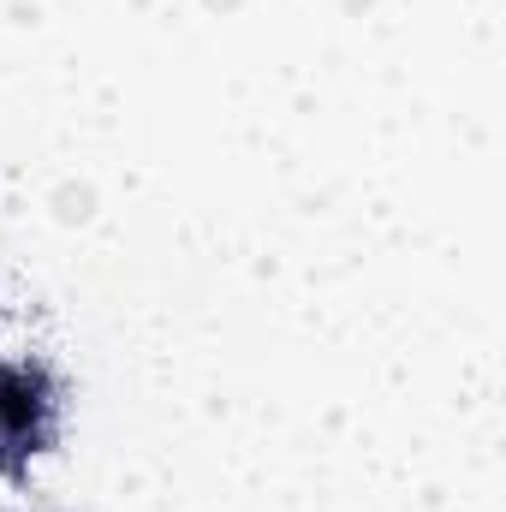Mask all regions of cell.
I'll return each mask as SVG.
<instances>
[{
  "label": "cell",
  "mask_w": 506,
  "mask_h": 512,
  "mask_svg": "<svg viewBox=\"0 0 506 512\" xmlns=\"http://www.w3.org/2000/svg\"><path fill=\"white\" fill-rule=\"evenodd\" d=\"M0 417H6V429H30V423L42 417L36 382H24V376H6V382H0Z\"/></svg>",
  "instance_id": "6da1fadb"
}]
</instances>
